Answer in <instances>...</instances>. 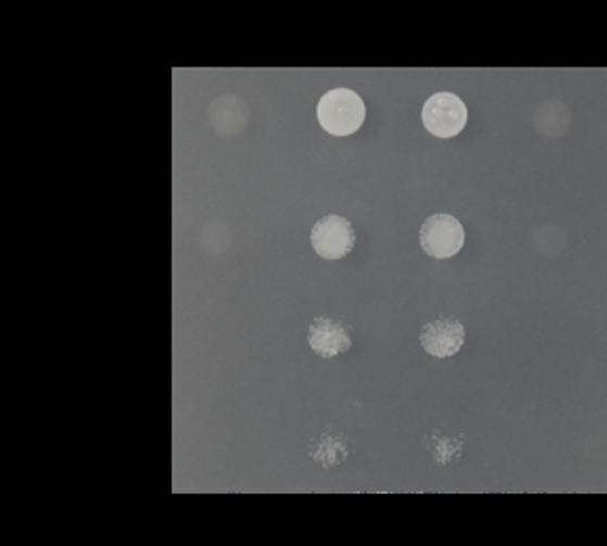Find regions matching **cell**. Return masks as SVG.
I'll return each instance as SVG.
<instances>
[{"label":"cell","mask_w":607,"mask_h":546,"mask_svg":"<svg viewBox=\"0 0 607 546\" xmlns=\"http://www.w3.org/2000/svg\"><path fill=\"white\" fill-rule=\"evenodd\" d=\"M317 117L320 128L333 137L354 135L367 117L365 101L350 88H333L318 101Z\"/></svg>","instance_id":"6da1fadb"},{"label":"cell","mask_w":607,"mask_h":546,"mask_svg":"<svg viewBox=\"0 0 607 546\" xmlns=\"http://www.w3.org/2000/svg\"><path fill=\"white\" fill-rule=\"evenodd\" d=\"M467 105L453 92H435L421 110V122L438 139H453L467 124Z\"/></svg>","instance_id":"7a4b0ae2"},{"label":"cell","mask_w":607,"mask_h":546,"mask_svg":"<svg viewBox=\"0 0 607 546\" xmlns=\"http://www.w3.org/2000/svg\"><path fill=\"white\" fill-rule=\"evenodd\" d=\"M421 250L435 259L457 256L465 243L463 225L451 214H434L419 229Z\"/></svg>","instance_id":"3957f363"},{"label":"cell","mask_w":607,"mask_h":546,"mask_svg":"<svg viewBox=\"0 0 607 546\" xmlns=\"http://www.w3.org/2000/svg\"><path fill=\"white\" fill-rule=\"evenodd\" d=\"M356 241L354 229L344 216L329 214L317 220V225L311 230V243L317 252L318 258L342 259L352 252Z\"/></svg>","instance_id":"277c9868"},{"label":"cell","mask_w":607,"mask_h":546,"mask_svg":"<svg viewBox=\"0 0 607 546\" xmlns=\"http://www.w3.org/2000/svg\"><path fill=\"white\" fill-rule=\"evenodd\" d=\"M421 347L435 358H451L465 344V329L455 317H440L428 322L419 335Z\"/></svg>","instance_id":"5b68a950"},{"label":"cell","mask_w":607,"mask_h":546,"mask_svg":"<svg viewBox=\"0 0 607 546\" xmlns=\"http://www.w3.org/2000/svg\"><path fill=\"white\" fill-rule=\"evenodd\" d=\"M308 344L320 358H336L340 354H346L352 345V338L340 320L318 317L311 325Z\"/></svg>","instance_id":"8992f818"}]
</instances>
